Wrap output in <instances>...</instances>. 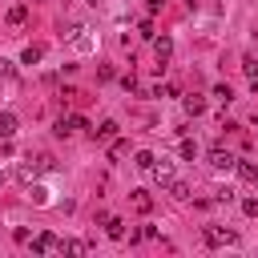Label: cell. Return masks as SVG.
Masks as SVG:
<instances>
[{
	"label": "cell",
	"instance_id": "obj_1",
	"mask_svg": "<svg viewBox=\"0 0 258 258\" xmlns=\"http://www.w3.org/2000/svg\"><path fill=\"white\" fill-rule=\"evenodd\" d=\"M206 242L210 246H230V242H238V234L234 230H222V226H206Z\"/></svg>",
	"mask_w": 258,
	"mask_h": 258
},
{
	"label": "cell",
	"instance_id": "obj_2",
	"mask_svg": "<svg viewBox=\"0 0 258 258\" xmlns=\"http://www.w3.org/2000/svg\"><path fill=\"white\" fill-rule=\"evenodd\" d=\"M32 250H36V254H56V250H64V242H60L56 234H36Z\"/></svg>",
	"mask_w": 258,
	"mask_h": 258
},
{
	"label": "cell",
	"instance_id": "obj_3",
	"mask_svg": "<svg viewBox=\"0 0 258 258\" xmlns=\"http://www.w3.org/2000/svg\"><path fill=\"white\" fill-rule=\"evenodd\" d=\"M210 165L214 169H238V157L230 149H210Z\"/></svg>",
	"mask_w": 258,
	"mask_h": 258
},
{
	"label": "cell",
	"instance_id": "obj_4",
	"mask_svg": "<svg viewBox=\"0 0 258 258\" xmlns=\"http://www.w3.org/2000/svg\"><path fill=\"white\" fill-rule=\"evenodd\" d=\"M153 56H157V69H161V64L173 56V40H169V36H157V40H153Z\"/></svg>",
	"mask_w": 258,
	"mask_h": 258
},
{
	"label": "cell",
	"instance_id": "obj_5",
	"mask_svg": "<svg viewBox=\"0 0 258 258\" xmlns=\"http://www.w3.org/2000/svg\"><path fill=\"white\" fill-rule=\"evenodd\" d=\"M85 125H89L85 117H77V113H69V117H60V121H56V133L64 137V133H73V129H85Z\"/></svg>",
	"mask_w": 258,
	"mask_h": 258
},
{
	"label": "cell",
	"instance_id": "obj_6",
	"mask_svg": "<svg viewBox=\"0 0 258 258\" xmlns=\"http://www.w3.org/2000/svg\"><path fill=\"white\" fill-rule=\"evenodd\" d=\"M161 185H173V161H153V169H149Z\"/></svg>",
	"mask_w": 258,
	"mask_h": 258
},
{
	"label": "cell",
	"instance_id": "obj_7",
	"mask_svg": "<svg viewBox=\"0 0 258 258\" xmlns=\"http://www.w3.org/2000/svg\"><path fill=\"white\" fill-rule=\"evenodd\" d=\"M16 125H20V121H16V113H0V137H4V141L16 133Z\"/></svg>",
	"mask_w": 258,
	"mask_h": 258
},
{
	"label": "cell",
	"instance_id": "obj_8",
	"mask_svg": "<svg viewBox=\"0 0 258 258\" xmlns=\"http://www.w3.org/2000/svg\"><path fill=\"white\" fill-rule=\"evenodd\" d=\"M4 20H8V24H24V20H28V4H12Z\"/></svg>",
	"mask_w": 258,
	"mask_h": 258
},
{
	"label": "cell",
	"instance_id": "obj_9",
	"mask_svg": "<svg viewBox=\"0 0 258 258\" xmlns=\"http://www.w3.org/2000/svg\"><path fill=\"white\" fill-rule=\"evenodd\" d=\"M133 206H137V214H149V210H153V198H149L145 189H133Z\"/></svg>",
	"mask_w": 258,
	"mask_h": 258
},
{
	"label": "cell",
	"instance_id": "obj_10",
	"mask_svg": "<svg viewBox=\"0 0 258 258\" xmlns=\"http://www.w3.org/2000/svg\"><path fill=\"white\" fill-rule=\"evenodd\" d=\"M93 137H101V141H109V137H117V121H101V125L93 129Z\"/></svg>",
	"mask_w": 258,
	"mask_h": 258
},
{
	"label": "cell",
	"instance_id": "obj_11",
	"mask_svg": "<svg viewBox=\"0 0 258 258\" xmlns=\"http://www.w3.org/2000/svg\"><path fill=\"white\" fill-rule=\"evenodd\" d=\"M36 173H40V161H36V165H20V169H16V177H20L24 185H32V181H36Z\"/></svg>",
	"mask_w": 258,
	"mask_h": 258
},
{
	"label": "cell",
	"instance_id": "obj_12",
	"mask_svg": "<svg viewBox=\"0 0 258 258\" xmlns=\"http://www.w3.org/2000/svg\"><path fill=\"white\" fill-rule=\"evenodd\" d=\"M40 56H44V48H40V44H28V48H24V56H20V64H36Z\"/></svg>",
	"mask_w": 258,
	"mask_h": 258
},
{
	"label": "cell",
	"instance_id": "obj_13",
	"mask_svg": "<svg viewBox=\"0 0 258 258\" xmlns=\"http://www.w3.org/2000/svg\"><path fill=\"white\" fill-rule=\"evenodd\" d=\"M181 105H185V113H189V117H198V113H206V101H202V97H185Z\"/></svg>",
	"mask_w": 258,
	"mask_h": 258
},
{
	"label": "cell",
	"instance_id": "obj_14",
	"mask_svg": "<svg viewBox=\"0 0 258 258\" xmlns=\"http://www.w3.org/2000/svg\"><path fill=\"white\" fill-rule=\"evenodd\" d=\"M238 173H242L246 181H254V185H258V165H254V161H238Z\"/></svg>",
	"mask_w": 258,
	"mask_h": 258
},
{
	"label": "cell",
	"instance_id": "obj_15",
	"mask_svg": "<svg viewBox=\"0 0 258 258\" xmlns=\"http://www.w3.org/2000/svg\"><path fill=\"white\" fill-rule=\"evenodd\" d=\"M169 194H173V198H177V202H185V198H189V194H194V189H189V185H185V181H177V177H173V185H169Z\"/></svg>",
	"mask_w": 258,
	"mask_h": 258
},
{
	"label": "cell",
	"instance_id": "obj_16",
	"mask_svg": "<svg viewBox=\"0 0 258 258\" xmlns=\"http://www.w3.org/2000/svg\"><path fill=\"white\" fill-rule=\"evenodd\" d=\"M105 230H109V238H125V222H121V218H109Z\"/></svg>",
	"mask_w": 258,
	"mask_h": 258
},
{
	"label": "cell",
	"instance_id": "obj_17",
	"mask_svg": "<svg viewBox=\"0 0 258 258\" xmlns=\"http://www.w3.org/2000/svg\"><path fill=\"white\" fill-rule=\"evenodd\" d=\"M242 73H246L250 81H258V60H254V56H242Z\"/></svg>",
	"mask_w": 258,
	"mask_h": 258
},
{
	"label": "cell",
	"instance_id": "obj_18",
	"mask_svg": "<svg viewBox=\"0 0 258 258\" xmlns=\"http://www.w3.org/2000/svg\"><path fill=\"white\" fill-rule=\"evenodd\" d=\"M153 161H157V157H153V153H149V149H141V153H137V161H133V165H137V169H153Z\"/></svg>",
	"mask_w": 258,
	"mask_h": 258
},
{
	"label": "cell",
	"instance_id": "obj_19",
	"mask_svg": "<svg viewBox=\"0 0 258 258\" xmlns=\"http://www.w3.org/2000/svg\"><path fill=\"white\" fill-rule=\"evenodd\" d=\"M32 202L44 206V202H48V189H44V185H32Z\"/></svg>",
	"mask_w": 258,
	"mask_h": 258
},
{
	"label": "cell",
	"instance_id": "obj_20",
	"mask_svg": "<svg viewBox=\"0 0 258 258\" xmlns=\"http://www.w3.org/2000/svg\"><path fill=\"white\" fill-rule=\"evenodd\" d=\"M242 214H250V218H258V198H246V202H242Z\"/></svg>",
	"mask_w": 258,
	"mask_h": 258
},
{
	"label": "cell",
	"instance_id": "obj_21",
	"mask_svg": "<svg viewBox=\"0 0 258 258\" xmlns=\"http://www.w3.org/2000/svg\"><path fill=\"white\" fill-rule=\"evenodd\" d=\"M214 97H218V101H230L234 93H230V85H214Z\"/></svg>",
	"mask_w": 258,
	"mask_h": 258
},
{
	"label": "cell",
	"instance_id": "obj_22",
	"mask_svg": "<svg viewBox=\"0 0 258 258\" xmlns=\"http://www.w3.org/2000/svg\"><path fill=\"white\" fill-rule=\"evenodd\" d=\"M64 254H85V242H77V238H73V242H64Z\"/></svg>",
	"mask_w": 258,
	"mask_h": 258
},
{
	"label": "cell",
	"instance_id": "obj_23",
	"mask_svg": "<svg viewBox=\"0 0 258 258\" xmlns=\"http://www.w3.org/2000/svg\"><path fill=\"white\" fill-rule=\"evenodd\" d=\"M145 12H149V16H153V12H161V0H149V4H145Z\"/></svg>",
	"mask_w": 258,
	"mask_h": 258
},
{
	"label": "cell",
	"instance_id": "obj_24",
	"mask_svg": "<svg viewBox=\"0 0 258 258\" xmlns=\"http://www.w3.org/2000/svg\"><path fill=\"white\" fill-rule=\"evenodd\" d=\"M12 73H16V69H12L8 60H0V77H12Z\"/></svg>",
	"mask_w": 258,
	"mask_h": 258
},
{
	"label": "cell",
	"instance_id": "obj_25",
	"mask_svg": "<svg viewBox=\"0 0 258 258\" xmlns=\"http://www.w3.org/2000/svg\"><path fill=\"white\" fill-rule=\"evenodd\" d=\"M0 185H4V169H0Z\"/></svg>",
	"mask_w": 258,
	"mask_h": 258
}]
</instances>
